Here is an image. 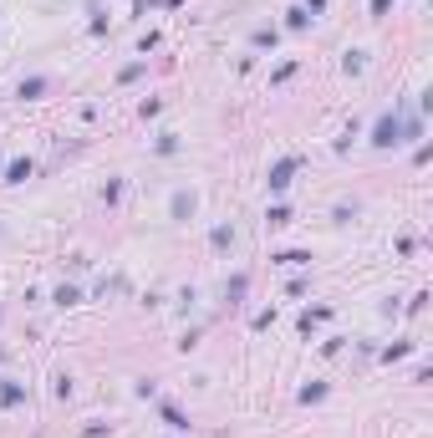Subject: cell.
<instances>
[{"instance_id": "3", "label": "cell", "mask_w": 433, "mask_h": 438, "mask_svg": "<svg viewBox=\"0 0 433 438\" xmlns=\"http://www.w3.org/2000/svg\"><path fill=\"white\" fill-rule=\"evenodd\" d=\"M194 209H199V199H194V194H189V189H179V194H174V199H168V214H174V219H179V225H189V219H194Z\"/></svg>"}, {"instance_id": "6", "label": "cell", "mask_w": 433, "mask_h": 438, "mask_svg": "<svg viewBox=\"0 0 433 438\" xmlns=\"http://www.w3.org/2000/svg\"><path fill=\"white\" fill-rule=\"evenodd\" d=\"M31 174H36V163H31V158H16V163H6V184H26Z\"/></svg>"}, {"instance_id": "12", "label": "cell", "mask_w": 433, "mask_h": 438, "mask_svg": "<svg viewBox=\"0 0 433 438\" xmlns=\"http://www.w3.org/2000/svg\"><path fill=\"white\" fill-rule=\"evenodd\" d=\"M230 244H234V229L219 225V229H214V250H230Z\"/></svg>"}, {"instance_id": "8", "label": "cell", "mask_w": 433, "mask_h": 438, "mask_svg": "<svg viewBox=\"0 0 433 438\" xmlns=\"http://www.w3.org/2000/svg\"><path fill=\"white\" fill-rule=\"evenodd\" d=\"M265 225H270V229H281V225H291V209H285V204H275V209L265 214Z\"/></svg>"}, {"instance_id": "10", "label": "cell", "mask_w": 433, "mask_h": 438, "mask_svg": "<svg viewBox=\"0 0 433 438\" xmlns=\"http://www.w3.org/2000/svg\"><path fill=\"white\" fill-rule=\"evenodd\" d=\"M285 25H291V31H306L311 16H306V10H285Z\"/></svg>"}, {"instance_id": "1", "label": "cell", "mask_w": 433, "mask_h": 438, "mask_svg": "<svg viewBox=\"0 0 433 438\" xmlns=\"http://www.w3.org/2000/svg\"><path fill=\"white\" fill-rule=\"evenodd\" d=\"M423 127H418V118H403V112H383V118L372 123V148H398L408 143V138H418Z\"/></svg>"}, {"instance_id": "2", "label": "cell", "mask_w": 433, "mask_h": 438, "mask_svg": "<svg viewBox=\"0 0 433 438\" xmlns=\"http://www.w3.org/2000/svg\"><path fill=\"white\" fill-rule=\"evenodd\" d=\"M296 169H301V158H281V163H275L270 178H265L270 194H285V189H291V178H296Z\"/></svg>"}, {"instance_id": "17", "label": "cell", "mask_w": 433, "mask_h": 438, "mask_svg": "<svg viewBox=\"0 0 433 438\" xmlns=\"http://www.w3.org/2000/svg\"><path fill=\"white\" fill-rule=\"evenodd\" d=\"M387 10H392V0H372V21H383Z\"/></svg>"}, {"instance_id": "18", "label": "cell", "mask_w": 433, "mask_h": 438, "mask_svg": "<svg viewBox=\"0 0 433 438\" xmlns=\"http://www.w3.org/2000/svg\"><path fill=\"white\" fill-rule=\"evenodd\" d=\"M138 6H179V0H138Z\"/></svg>"}, {"instance_id": "15", "label": "cell", "mask_w": 433, "mask_h": 438, "mask_svg": "<svg viewBox=\"0 0 433 438\" xmlns=\"http://www.w3.org/2000/svg\"><path fill=\"white\" fill-rule=\"evenodd\" d=\"M321 397H326V388H321V382H311V388H301V403H321Z\"/></svg>"}, {"instance_id": "9", "label": "cell", "mask_w": 433, "mask_h": 438, "mask_svg": "<svg viewBox=\"0 0 433 438\" xmlns=\"http://www.w3.org/2000/svg\"><path fill=\"white\" fill-rule=\"evenodd\" d=\"M143 67H148V61H128V67L117 72V82H138V76H143Z\"/></svg>"}, {"instance_id": "7", "label": "cell", "mask_w": 433, "mask_h": 438, "mask_svg": "<svg viewBox=\"0 0 433 438\" xmlns=\"http://www.w3.org/2000/svg\"><path fill=\"white\" fill-rule=\"evenodd\" d=\"M159 413H163V423H168V428H174V433H183V428H189V418H183V413H179L174 403H163Z\"/></svg>"}, {"instance_id": "19", "label": "cell", "mask_w": 433, "mask_h": 438, "mask_svg": "<svg viewBox=\"0 0 433 438\" xmlns=\"http://www.w3.org/2000/svg\"><path fill=\"white\" fill-rule=\"evenodd\" d=\"M306 6H311V10H321V6H326V0H306Z\"/></svg>"}, {"instance_id": "11", "label": "cell", "mask_w": 433, "mask_h": 438, "mask_svg": "<svg viewBox=\"0 0 433 438\" xmlns=\"http://www.w3.org/2000/svg\"><path fill=\"white\" fill-rule=\"evenodd\" d=\"M275 260L281 265H311V255L306 250H285V255H275Z\"/></svg>"}, {"instance_id": "16", "label": "cell", "mask_w": 433, "mask_h": 438, "mask_svg": "<svg viewBox=\"0 0 433 438\" xmlns=\"http://www.w3.org/2000/svg\"><path fill=\"white\" fill-rule=\"evenodd\" d=\"M245 286H250V280H245V275H234V280H230V291H225V295H230V306H234V301H240V295H245Z\"/></svg>"}, {"instance_id": "13", "label": "cell", "mask_w": 433, "mask_h": 438, "mask_svg": "<svg viewBox=\"0 0 433 438\" xmlns=\"http://www.w3.org/2000/svg\"><path fill=\"white\" fill-rule=\"evenodd\" d=\"M77 301H82V291H77V286H61L57 291V306H77Z\"/></svg>"}, {"instance_id": "14", "label": "cell", "mask_w": 433, "mask_h": 438, "mask_svg": "<svg viewBox=\"0 0 433 438\" xmlns=\"http://www.w3.org/2000/svg\"><path fill=\"white\" fill-rule=\"evenodd\" d=\"M408 352H413V342H392L383 357H387V362H398V357H408Z\"/></svg>"}, {"instance_id": "4", "label": "cell", "mask_w": 433, "mask_h": 438, "mask_svg": "<svg viewBox=\"0 0 433 438\" xmlns=\"http://www.w3.org/2000/svg\"><path fill=\"white\" fill-rule=\"evenodd\" d=\"M0 403H6V408H21V403H26V382L0 377Z\"/></svg>"}, {"instance_id": "5", "label": "cell", "mask_w": 433, "mask_h": 438, "mask_svg": "<svg viewBox=\"0 0 433 438\" xmlns=\"http://www.w3.org/2000/svg\"><path fill=\"white\" fill-rule=\"evenodd\" d=\"M41 92H51V76H26V82L16 87L21 102H31V97H41Z\"/></svg>"}]
</instances>
